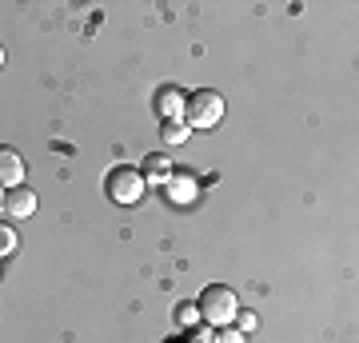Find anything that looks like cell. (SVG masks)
I'll return each instance as SVG.
<instances>
[{
  "label": "cell",
  "instance_id": "cell-1",
  "mask_svg": "<svg viewBox=\"0 0 359 343\" xmlns=\"http://www.w3.org/2000/svg\"><path fill=\"white\" fill-rule=\"evenodd\" d=\"M196 307H200V319H204L208 328H231V319L240 311L236 292L224 288V283H208L204 292H200V300H196Z\"/></svg>",
  "mask_w": 359,
  "mask_h": 343
},
{
  "label": "cell",
  "instance_id": "cell-2",
  "mask_svg": "<svg viewBox=\"0 0 359 343\" xmlns=\"http://www.w3.org/2000/svg\"><path fill=\"white\" fill-rule=\"evenodd\" d=\"M224 112H228V108H224V96H219V92L196 88L192 96L184 100V116H180V120L192 132V128H216L219 120H224Z\"/></svg>",
  "mask_w": 359,
  "mask_h": 343
},
{
  "label": "cell",
  "instance_id": "cell-3",
  "mask_svg": "<svg viewBox=\"0 0 359 343\" xmlns=\"http://www.w3.org/2000/svg\"><path fill=\"white\" fill-rule=\"evenodd\" d=\"M104 191H108V200L120 203V208H132V203H140V196L148 188H144V176H140V168H132V164H120L108 172V180H104Z\"/></svg>",
  "mask_w": 359,
  "mask_h": 343
},
{
  "label": "cell",
  "instance_id": "cell-4",
  "mask_svg": "<svg viewBox=\"0 0 359 343\" xmlns=\"http://www.w3.org/2000/svg\"><path fill=\"white\" fill-rule=\"evenodd\" d=\"M184 100H188V92H184V88L164 84V88L156 92L152 108H156V116H160V120H180V116H184Z\"/></svg>",
  "mask_w": 359,
  "mask_h": 343
},
{
  "label": "cell",
  "instance_id": "cell-5",
  "mask_svg": "<svg viewBox=\"0 0 359 343\" xmlns=\"http://www.w3.org/2000/svg\"><path fill=\"white\" fill-rule=\"evenodd\" d=\"M172 160H168L164 152H148V160H144L140 176H144V188H164L168 180H172Z\"/></svg>",
  "mask_w": 359,
  "mask_h": 343
},
{
  "label": "cell",
  "instance_id": "cell-6",
  "mask_svg": "<svg viewBox=\"0 0 359 343\" xmlns=\"http://www.w3.org/2000/svg\"><path fill=\"white\" fill-rule=\"evenodd\" d=\"M0 184H8V188L25 184V156L8 144H0Z\"/></svg>",
  "mask_w": 359,
  "mask_h": 343
},
{
  "label": "cell",
  "instance_id": "cell-7",
  "mask_svg": "<svg viewBox=\"0 0 359 343\" xmlns=\"http://www.w3.org/2000/svg\"><path fill=\"white\" fill-rule=\"evenodd\" d=\"M4 212L16 216V220H28L32 212H36V191L25 188V184H20V188H8L4 191Z\"/></svg>",
  "mask_w": 359,
  "mask_h": 343
},
{
  "label": "cell",
  "instance_id": "cell-8",
  "mask_svg": "<svg viewBox=\"0 0 359 343\" xmlns=\"http://www.w3.org/2000/svg\"><path fill=\"white\" fill-rule=\"evenodd\" d=\"M164 191H168V200L172 203H188L196 196V180L188 176V172H172V180L164 184Z\"/></svg>",
  "mask_w": 359,
  "mask_h": 343
},
{
  "label": "cell",
  "instance_id": "cell-9",
  "mask_svg": "<svg viewBox=\"0 0 359 343\" xmlns=\"http://www.w3.org/2000/svg\"><path fill=\"white\" fill-rule=\"evenodd\" d=\"M160 140L164 144H184L188 140V124H184V120H160Z\"/></svg>",
  "mask_w": 359,
  "mask_h": 343
},
{
  "label": "cell",
  "instance_id": "cell-10",
  "mask_svg": "<svg viewBox=\"0 0 359 343\" xmlns=\"http://www.w3.org/2000/svg\"><path fill=\"white\" fill-rule=\"evenodd\" d=\"M231 323H236V331H240V335H248V331H256V328H259V316H256V311H244V307H240Z\"/></svg>",
  "mask_w": 359,
  "mask_h": 343
},
{
  "label": "cell",
  "instance_id": "cell-11",
  "mask_svg": "<svg viewBox=\"0 0 359 343\" xmlns=\"http://www.w3.org/2000/svg\"><path fill=\"white\" fill-rule=\"evenodd\" d=\"M176 319L184 323V328H196V323H200V307H196V304H180L176 307Z\"/></svg>",
  "mask_w": 359,
  "mask_h": 343
},
{
  "label": "cell",
  "instance_id": "cell-12",
  "mask_svg": "<svg viewBox=\"0 0 359 343\" xmlns=\"http://www.w3.org/2000/svg\"><path fill=\"white\" fill-rule=\"evenodd\" d=\"M13 252H16V231L8 228V224H0V260L13 255Z\"/></svg>",
  "mask_w": 359,
  "mask_h": 343
},
{
  "label": "cell",
  "instance_id": "cell-13",
  "mask_svg": "<svg viewBox=\"0 0 359 343\" xmlns=\"http://www.w3.org/2000/svg\"><path fill=\"white\" fill-rule=\"evenodd\" d=\"M216 343H244V335L236 328H216Z\"/></svg>",
  "mask_w": 359,
  "mask_h": 343
},
{
  "label": "cell",
  "instance_id": "cell-14",
  "mask_svg": "<svg viewBox=\"0 0 359 343\" xmlns=\"http://www.w3.org/2000/svg\"><path fill=\"white\" fill-rule=\"evenodd\" d=\"M188 343H216V335H212V331H192V335H188Z\"/></svg>",
  "mask_w": 359,
  "mask_h": 343
},
{
  "label": "cell",
  "instance_id": "cell-15",
  "mask_svg": "<svg viewBox=\"0 0 359 343\" xmlns=\"http://www.w3.org/2000/svg\"><path fill=\"white\" fill-rule=\"evenodd\" d=\"M0 68H4V44H0Z\"/></svg>",
  "mask_w": 359,
  "mask_h": 343
},
{
  "label": "cell",
  "instance_id": "cell-16",
  "mask_svg": "<svg viewBox=\"0 0 359 343\" xmlns=\"http://www.w3.org/2000/svg\"><path fill=\"white\" fill-rule=\"evenodd\" d=\"M0 203H4V188H0Z\"/></svg>",
  "mask_w": 359,
  "mask_h": 343
}]
</instances>
